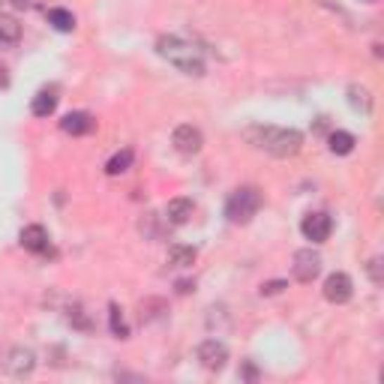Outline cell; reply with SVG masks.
I'll return each mask as SVG.
<instances>
[{
  "mask_svg": "<svg viewBox=\"0 0 384 384\" xmlns=\"http://www.w3.org/2000/svg\"><path fill=\"white\" fill-rule=\"evenodd\" d=\"M246 139H250L255 148L267 151L276 160H288V156L300 153L303 135L297 129H279V127H250L246 129Z\"/></svg>",
  "mask_w": 384,
  "mask_h": 384,
  "instance_id": "cell-1",
  "label": "cell"
},
{
  "mask_svg": "<svg viewBox=\"0 0 384 384\" xmlns=\"http://www.w3.org/2000/svg\"><path fill=\"white\" fill-rule=\"evenodd\" d=\"M156 51H160V58H165L172 66H177L180 72H186V75H205V58H201V51L192 42H186V39H180V37H160V42H156Z\"/></svg>",
  "mask_w": 384,
  "mask_h": 384,
  "instance_id": "cell-2",
  "label": "cell"
},
{
  "mask_svg": "<svg viewBox=\"0 0 384 384\" xmlns=\"http://www.w3.org/2000/svg\"><path fill=\"white\" fill-rule=\"evenodd\" d=\"M258 207H262V192L255 186H241V189L231 192L229 201H225V217H229V222H234V225H246L258 213Z\"/></svg>",
  "mask_w": 384,
  "mask_h": 384,
  "instance_id": "cell-3",
  "label": "cell"
},
{
  "mask_svg": "<svg viewBox=\"0 0 384 384\" xmlns=\"http://www.w3.org/2000/svg\"><path fill=\"white\" fill-rule=\"evenodd\" d=\"M172 144L177 153L184 156H196L201 151V144H205V139H201V129L192 127V123H184V127H177L174 135H172Z\"/></svg>",
  "mask_w": 384,
  "mask_h": 384,
  "instance_id": "cell-4",
  "label": "cell"
},
{
  "mask_svg": "<svg viewBox=\"0 0 384 384\" xmlns=\"http://www.w3.org/2000/svg\"><path fill=\"white\" fill-rule=\"evenodd\" d=\"M331 229H333V222H331V217H327V213H307V217H303V222H300L303 237H307V241H312V243H324L327 237H331Z\"/></svg>",
  "mask_w": 384,
  "mask_h": 384,
  "instance_id": "cell-5",
  "label": "cell"
},
{
  "mask_svg": "<svg viewBox=\"0 0 384 384\" xmlns=\"http://www.w3.org/2000/svg\"><path fill=\"white\" fill-rule=\"evenodd\" d=\"M354 295V282L348 274H331L324 279V297L331 303H348Z\"/></svg>",
  "mask_w": 384,
  "mask_h": 384,
  "instance_id": "cell-6",
  "label": "cell"
},
{
  "mask_svg": "<svg viewBox=\"0 0 384 384\" xmlns=\"http://www.w3.org/2000/svg\"><path fill=\"white\" fill-rule=\"evenodd\" d=\"M295 279L297 282H312L315 276L321 274V255L312 250H297L295 252Z\"/></svg>",
  "mask_w": 384,
  "mask_h": 384,
  "instance_id": "cell-7",
  "label": "cell"
},
{
  "mask_svg": "<svg viewBox=\"0 0 384 384\" xmlns=\"http://www.w3.org/2000/svg\"><path fill=\"white\" fill-rule=\"evenodd\" d=\"M198 360L205 369L219 372L225 366V360H229V348H225V343H219V340H205L198 345Z\"/></svg>",
  "mask_w": 384,
  "mask_h": 384,
  "instance_id": "cell-8",
  "label": "cell"
},
{
  "mask_svg": "<svg viewBox=\"0 0 384 384\" xmlns=\"http://www.w3.org/2000/svg\"><path fill=\"white\" fill-rule=\"evenodd\" d=\"M18 241H21V246H25L27 252H37V255H45V252H49V246H51L49 231H45L42 225H27V229H21Z\"/></svg>",
  "mask_w": 384,
  "mask_h": 384,
  "instance_id": "cell-9",
  "label": "cell"
},
{
  "mask_svg": "<svg viewBox=\"0 0 384 384\" xmlns=\"http://www.w3.org/2000/svg\"><path fill=\"white\" fill-rule=\"evenodd\" d=\"M60 129L70 132V135H87L96 129V120L87 115V111H70L63 120H60Z\"/></svg>",
  "mask_w": 384,
  "mask_h": 384,
  "instance_id": "cell-10",
  "label": "cell"
},
{
  "mask_svg": "<svg viewBox=\"0 0 384 384\" xmlns=\"http://www.w3.org/2000/svg\"><path fill=\"white\" fill-rule=\"evenodd\" d=\"M54 108H58V87H42L37 96H33L30 103V111L37 117H49L54 115Z\"/></svg>",
  "mask_w": 384,
  "mask_h": 384,
  "instance_id": "cell-11",
  "label": "cell"
},
{
  "mask_svg": "<svg viewBox=\"0 0 384 384\" xmlns=\"http://www.w3.org/2000/svg\"><path fill=\"white\" fill-rule=\"evenodd\" d=\"M192 213H196V205L189 198H172L165 207V217L172 225H186L192 219Z\"/></svg>",
  "mask_w": 384,
  "mask_h": 384,
  "instance_id": "cell-12",
  "label": "cell"
},
{
  "mask_svg": "<svg viewBox=\"0 0 384 384\" xmlns=\"http://www.w3.org/2000/svg\"><path fill=\"white\" fill-rule=\"evenodd\" d=\"M6 369H9V376H15V378L27 376V372L33 369V352H27V348H15L6 360Z\"/></svg>",
  "mask_w": 384,
  "mask_h": 384,
  "instance_id": "cell-13",
  "label": "cell"
},
{
  "mask_svg": "<svg viewBox=\"0 0 384 384\" xmlns=\"http://www.w3.org/2000/svg\"><path fill=\"white\" fill-rule=\"evenodd\" d=\"M327 144H331V153H336V156H348L354 151V135L352 132H343V129H336V132H331V139H327Z\"/></svg>",
  "mask_w": 384,
  "mask_h": 384,
  "instance_id": "cell-14",
  "label": "cell"
},
{
  "mask_svg": "<svg viewBox=\"0 0 384 384\" xmlns=\"http://www.w3.org/2000/svg\"><path fill=\"white\" fill-rule=\"evenodd\" d=\"M132 160H135V153L129 151V148H123V151H117L111 160L105 162V174H111V177H117V174H123V172H129V165H132Z\"/></svg>",
  "mask_w": 384,
  "mask_h": 384,
  "instance_id": "cell-15",
  "label": "cell"
},
{
  "mask_svg": "<svg viewBox=\"0 0 384 384\" xmlns=\"http://www.w3.org/2000/svg\"><path fill=\"white\" fill-rule=\"evenodd\" d=\"M21 37V25L13 15H0V45H13Z\"/></svg>",
  "mask_w": 384,
  "mask_h": 384,
  "instance_id": "cell-16",
  "label": "cell"
},
{
  "mask_svg": "<svg viewBox=\"0 0 384 384\" xmlns=\"http://www.w3.org/2000/svg\"><path fill=\"white\" fill-rule=\"evenodd\" d=\"M49 25H54V30H60V33H72L75 15L66 13V9H49Z\"/></svg>",
  "mask_w": 384,
  "mask_h": 384,
  "instance_id": "cell-17",
  "label": "cell"
},
{
  "mask_svg": "<svg viewBox=\"0 0 384 384\" xmlns=\"http://www.w3.org/2000/svg\"><path fill=\"white\" fill-rule=\"evenodd\" d=\"M168 258H172L174 267H189L192 262H196V250H192V246H180V243H174L172 250H168Z\"/></svg>",
  "mask_w": 384,
  "mask_h": 384,
  "instance_id": "cell-18",
  "label": "cell"
},
{
  "mask_svg": "<svg viewBox=\"0 0 384 384\" xmlns=\"http://www.w3.org/2000/svg\"><path fill=\"white\" fill-rule=\"evenodd\" d=\"M108 312H111V333L120 336V340H127V336H129V327H127V321H123V309L117 307V303H111Z\"/></svg>",
  "mask_w": 384,
  "mask_h": 384,
  "instance_id": "cell-19",
  "label": "cell"
},
{
  "mask_svg": "<svg viewBox=\"0 0 384 384\" xmlns=\"http://www.w3.org/2000/svg\"><path fill=\"white\" fill-rule=\"evenodd\" d=\"M282 288H286V282H267V286H262V295H276Z\"/></svg>",
  "mask_w": 384,
  "mask_h": 384,
  "instance_id": "cell-20",
  "label": "cell"
},
{
  "mask_svg": "<svg viewBox=\"0 0 384 384\" xmlns=\"http://www.w3.org/2000/svg\"><path fill=\"white\" fill-rule=\"evenodd\" d=\"M378 258H372V262H369V274H372V279H376V282H381V274H378Z\"/></svg>",
  "mask_w": 384,
  "mask_h": 384,
  "instance_id": "cell-21",
  "label": "cell"
},
{
  "mask_svg": "<svg viewBox=\"0 0 384 384\" xmlns=\"http://www.w3.org/2000/svg\"><path fill=\"white\" fill-rule=\"evenodd\" d=\"M9 87V72H6V66L0 63V90H6Z\"/></svg>",
  "mask_w": 384,
  "mask_h": 384,
  "instance_id": "cell-22",
  "label": "cell"
},
{
  "mask_svg": "<svg viewBox=\"0 0 384 384\" xmlns=\"http://www.w3.org/2000/svg\"><path fill=\"white\" fill-rule=\"evenodd\" d=\"M192 286H189V282H177V291H180V295H186V291H189Z\"/></svg>",
  "mask_w": 384,
  "mask_h": 384,
  "instance_id": "cell-23",
  "label": "cell"
},
{
  "mask_svg": "<svg viewBox=\"0 0 384 384\" xmlns=\"http://www.w3.org/2000/svg\"><path fill=\"white\" fill-rule=\"evenodd\" d=\"M13 4H15L18 9H27V6H30V0H13Z\"/></svg>",
  "mask_w": 384,
  "mask_h": 384,
  "instance_id": "cell-24",
  "label": "cell"
}]
</instances>
